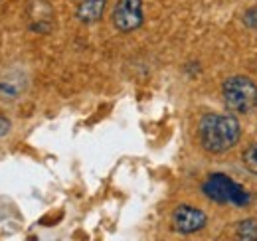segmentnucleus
Returning <instances> with one entry per match:
<instances>
[{"label": "nucleus", "mask_w": 257, "mask_h": 241, "mask_svg": "<svg viewBox=\"0 0 257 241\" xmlns=\"http://www.w3.org/2000/svg\"><path fill=\"white\" fill-rule=\"evenodd\" d=\"M237 241H253V239H247V237H239Z\"/></svg>", "instance_id": "nucleus-11"}, {"label": "nucleus", "mask_w": 257, "mask_h": 241, "mask_svg": "<svg viewBox=\"0 0 257 241\" xmlns=\"http://www.w3.org/2000/svg\"><path fill=\"white\" fill-rule=\"evenodd\" d=\"M113 24L119 32H133L143 24V0H119L113 10Z\"/></svg>", "instance_id": "nucleus-4"}, {"label": "nucleus", "mask_w": 257, "mask_h": 241, "mask_svg": "<svg viewBox=\"0 0 257 241\" xmlns=\"http://www.w3.org/2000/svg\"><path fill=\"white\" fill-rule=\"evenodd\" d=\"M241 158H243V164H245L253 174H257V143H251V145L243 151Z\"/></svg>", "instance_id": "nucleus-8"}, {"label": "nucleus", "mask_w": 257, "mask_h": 241, "mask_svg": "<svg viewBox=\"0 0 257 241\" xmlns=\"http://www.w3.org/2000/svg\"><path fill=\"white\" fill-rule=\"evenodd\" d=\"M6 91L10 93V97H16V91L12 89L10 85H6V83H0V93H6Z\"/></svg>", "instance_id": "nucleus-10"}, {"label": "nucleus", "mask_w": 257, "mask_h": 241, "mask_svg": "<svg viewBox=\"0 0 257 241\" xmlns=\"http://www.w3.org/2000/svg\"><path fill=\"white\" fill-rule=\"evenodd\" d=\"M222 93L227 111L235 115H247L257 107V85L245 75L227 77Z\"/></svg>", "instance_id": "nucleus-2"}, {"label": "nucleus", "mask_w": 257, "mask_h": 241, "mask_svg": "<svg viewBox=\"0 0 257 241\" xmlns=\"http://www.w3.org/2000/svg\"><path fill=\"white\" fill-rule=\"evenodd\" d=\"M105 6H107V0H83L77 6V18L85 24L97 22V20H101Z\"/></svg>", "instance_id": "nucleus-6"}, {"label": "nucleus", "mask_w": 257, "mask_h": 241, "mask_svg": "<svg viewBox=\"0 0 257 241\" xmlns=\"http://www.w3.org/2000/svg\"><path fill=\"white\" fill-rule=\"evenodd\" d=\"M237 233L241 237L257 241V219H243L239 223V227H237Z\"/></svg>", "instance_id": "nucleus-7"}, {"label": "nucleus", "mask_w": 257, "mask_h": 241, "mask_svg": "<svg viewBox=\"0 0 257 241\" xmlns=\"http://www.w3.org/2000/svg\"><path fill=\"white\" fill-rule=\"evenodd\" d=\"M8 131H10V120L6 117H0V137H4Z\"/></svg>", "instance_id": "nucleus-9"}, {"label": "nucleus", "mask_w": 257, "mask_h": 241, "mask_svg": "<svg viewBox=\"0 0 257 241\" xmlns=\"http://www.w3.org/2000/svg\"><path fill=\"white\" fill-rule=\"evenodd\" d=\"M241 127L233 115H204L200 120V143L212 154L233 149L239 143Z\"/></svg>", "instance_id": "nucleus-1"}, {"label": "nucleus", "mask_w": 257, "mask_h": 241, "mask_svg": "<svg viewBox=\"0 0 257 241\" xmlns=\"http://www.w3.org/2000/svg\"><path fill=\"white\" fill-rule=\"evenodd\" d=\"M202 190L210 200H214L218 204H233L237 208H243L249 202V194L243 192V188L237 182L227 178L222 172L210 174L208 180L204 182Z\"/></svg>", "instance_id": "nucleus-3"}, {"label": "nucleus", "mask_w": 257, "mask_h": 241, "mask_svg": "<svg viewBox=\"0 0 257 241\" xmlns=\"http://www.w3.org/2000/svg\"><path fill=\"white\" fill-rule=\"evenodd\" d=\"M206 213L194 206L188 204H182L178 206L174 213H172V227L178 231V233H194V231H200L204 225H206Z\"/></svg>", "instance_id": "nucleus-5"}]
</instances>
